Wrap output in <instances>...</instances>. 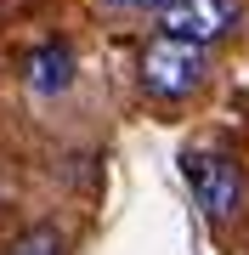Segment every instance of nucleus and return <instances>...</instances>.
I'll use <instances>...</instances> for the list:
<instances>
[{"label":"nucleus","instance_id":"20e7f679","mask_svg":"<svg viewBox=\"0 0 249 255\" xmlns=\"http://www.w3.org/2000/svg\"><path fill=\"white\" fill-rule=\"evenodd\" d=\"M23 80H28V91H40V97L68 91V85H74V51H68L63 40L34 46V51H28V63H23Z\"/></svg>","mask_w":249,"mask_h":255},{"label":"nucleus","instance_id":"f257e3e1","mask_svg":"<svg viewBox=\"0 0 249 255\" xmlns=\"http://www.w3.org/2000/svg\"><path fill=\"white\" fill-rule=\"evenodd\" d=\"M204 74H210V57H204V46H193V40L159 34V40L142 46V85H148V97H159V102L193 97L204 85Z\"/></svg>","mask_w":249,"mask_h":255},{"label":"nucleus","instance_id":"423d86ee","mask_svg":"<svg viewBox=\"0 0 249 255\" xmlns=\"http://www.w3.org/2000/svg\"><path fill=\"white\" fill-rule=\"evenodd\" d=\"M108 6H119V11H165L170 0H108Z\"/></svg>","mask_w":249,"mask_h":255},{"label":"nucleus","instance_id":"f03ea898","mask_svg":"<svg viewBox=\"0 0 249 255\" xmlns=\"http://www.w3.org/2000/svg\"><path fill=\"white\" fill-rule=\"evenodd\" d=\"M244 23V0H170L159 11V34L193 40V46H215Z\"/></svg>","mask_w":249,"mask_h":255},{"label":"nucleus","instance_id":"7ed1b4c3","mask_svg":"<svg viewBox=\"0 0 249 255\" xmlns=\"http://www.w3.org/2000/svg\"><path fill=\"white\" fill-rule=\"evenodd\" d=\"M181 170H187L193 199L204 204L210 221H232V216H238V204H244V176H238L232 159H221V153H187Z\"/></svg>","mask_w":249,"mask_h":255},{"label":"nucleus","instance_id":"39448f33","mask_svg":"<svg viewBox=\"0 0 249 255\" xmlns=\"http://www.w3.org/2000/svg\"><path fill=\"white\" fill-rule=\"evenodd\" d=\"M6 255H68V238L57 233V227H28V233L11 238Z\"/></svg>","mask_w":249,"mask_h":255}]
</instances>
